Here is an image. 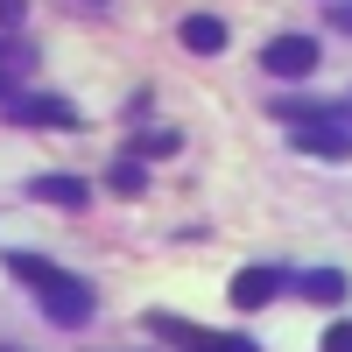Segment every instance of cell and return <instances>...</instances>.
<instances>
[{"label":"cell","instance_id":"obj_4","mask_svg":"<svg viewBox=\"0 0 352 352\" xmlns=\"http://www.w3.org/2000/svg\"><path fill=\"white\" fill-rule=\"evenodd\" d=\"M28 197H36V204H64V212H85V204H92V184H85V176L50 169V176H36V184H28Z\"/></svg>","mask_w":352,"mask_h":352},{"label":"cell","instance_id":"obj_1","mask_svg":"<svg viewBox=\"0 0 352 352\" xmlns=\"http://www.w3.org/2000/svg\"><path fill=\"white\" fill-rule=\"evenodd\" d=\"M8 275H21L28 289H36V303L50 310V324H92V310H99V296H92V282L85 275H71V268H56V261H43V254H8Z\"/></svg>","mask_w":352,"mask_h":352},{"label":"cell","instance_id":"obj_5","mask_svg":"<svg viewBox=\"0 0 352 352\" xmlns=\"http://www.w3.org/2000/svg\"><path fill=\"white\" fill-rule=\"evenodd\" d=\"M8 113L21 127H78V106L71 99H8Z\"/></svg>","mask_w":352,"mask_h":352},{"label":"cell","instance_id":"obj_12","mask_svg":"<svg viewBox=\"0 0 352 352\" xmlns=\"http://www.w3.org/2000/svg\"><path fill=\"white\" fill-rule=\"evenodd\" d=\"M324 352H352V324H331L324 331Z\"/></svg>","mask_w":352,"mask_h":352},{"label":"cell","instance_id":"obj_9","mask_svg":"<svg viewBox=\"0 0 352 352\" xmlns=\"http://www.w3.org/2000/svg\"><path fill=\"white\" fill-rule=\"evenodd\" d=\"M197 352H261V345H254L247 331H204V345H197Z\"/></svg>","mask_w":352,"mask_h":352},{"label":"cell","instance_id":"obj_3","mask_svg":"<svg viewBox=\"0 0 352 352\" xmlns=\"http://www.w3.org/2000/svg\"><path fill=\"white\" fill-rule=\"evenodd\" d=\"M261 64H268V78H310L317 71V43L310 36H275L261 50Z\"/></svg>","mask_w":352,"mask_h":352},{"label":"cell","instance_id":"obj_7","mask_svg":"<svg viewBox=\"0 0 352 352\" xmlns=\"http://www.w3.org/2000/svg\"><path fill=\"white\" fill-rule=\"evenodd\" d=\"M176 36H184L190 56H219V50H226V21H219V14H184Z\"/></svg>","mask_w":352,"mask_h":352},{"label":"cell","instance_id":"obj_6","mask_svg":"<svg viewBox=\"0 0 352 352\" xmlns=\"http://www.w3.org/2000/svg\"><path fill=\"white\" fill-rule=\"evenodd\" d=\"M275 289H282L275 268H240V275H232V303H240V310H261V303H275Z\"/></svg>","mask_w":352,"mask_h":352},{"label":"cell","instance_id":"obj_2","mask_svg":"<svg viewBox=\"0 0 352 352\" xmlns=\"http://www.w3.org/2000/svg\"><path fill=\"white\" fill-rule=\"evenodd\" d=\"M282 120H296V127H289V141H296L303 155H331V162L352 155V106H317V113L289 106Z\"/></svg>","mask_w":352,"mask_h":352},{"label":"cell","instance_id":"obj_8","mask_svg":"<svg viewBox=\"0 0 352 352\" xmlns=\"http://www.w3.org/2000/svg\"><path fill=\"white\" fill-rule=\"evenodd\" d=\"M345 289H352V282H345L338 268H317V275H303V296H310V303H338Z\"/></svg>","mask_w":352,"mask_h":352},{"label":"cell","instance_id":"obj_11","mask_svg":"<svg viewBox=\"0 0 352 352\" xmlns=\"http://www.w3.org/2000/svg\"><path fill=\"white\" fill-rule=\"evenodd\" d=\"M134 148H141V155H176V134H169V127H148Z\"/></svg>","mask_w":352,"mask_h":352},{"label":"cell","instance_id":"obj_14","mask_svg":"<svg viewBox=\"0 0 352 352\" xmlns=\"http://www.w3.org/2000/svg\"><path fill=\"white\" fill-rule=\"evenodd\" d=\"M14 14H21V0H0V28H8V21H14Z\"/></svg>","mask_w":352,"mask_h":352},{"label":"cell","instance_id":"obj_10","mask_svg":"<svg viewBox=\"0 0 352 352\" xmlns=\"http://www.w3.org/2000/svg\"><path fill=\"white\" fill-rule=\"evenodd\" d=\"M141 184H148L141 162H113V190H120V197H141Z\"/></svg>","mask_w":352,"mask_h":352},{"label":"cell","instance_id":"obj_15","mask_svg":"<svg viewBox=\"0 0 352 352\" xmlns=\"http://www.w3.org/2000/svg\"><path fill=\"white\" fill-rule=\"evenodd\" d=\"M0 99H8V71H0Z\"/></svg>","mask_w":352,"mask_h":352},{"label":"cell","instance_id":"obj_13","mask_svg":"<svg viewBox=\"0 0 352 352\" xmlns=\"http://www.w3.org/2000/svg\"><path fill=\"white\" fill-rule=\"evenodd\" d=\"M331 21L345 28V36H352V0H345V8H331Z\"/></svg>","mask_w":352,"mask_h":352}]
</instances>
